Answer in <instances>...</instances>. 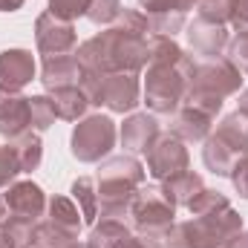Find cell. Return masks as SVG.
Wrapping results in <instances>:
<instances>
[{
    "label": "cell",
    "instance_id": "1",
    "mask_svg": "<svg viewBox=\"0 0 248 248\" xmlns=\"http://www.w3.org/2000/svg\"><path fill=\"white\" fill-rule=\"evenodd\" d=\"M147 35H150L147 15L124 6L119 20L104 32L78 44L75 55L87 72H98V75L141 72L147 66Z\"/></svg>",
    "mask_w": 248,
    "mask_h": 248
},
{
    "label": "cell",
    "instance_id": "2",
    "mask_svg": "<svg viewBox=\"0 0 248 248\" xmlns=\"http://www.w3.org/2000/svg\"><path fill=\"white\" fill-rule=\"evenodd\" d=\"M144 165L136 156H107L98 162L95 187H98V217L101 219H127L136 190L144 185Z\"/></svg>",
    "mask_w": 248,
    "mask_h": 248
},
{
    "label": "cell",
    "instance_id": "3",
    "mask_svg": "<svg viewBox=\"0 0 248 248\" xmlns=\"http://www.w3.org/2000/svg\"><path fill=\"white\" fill-rule=\"evenodd\" d=\"M243 231V217L234 205H225L211 214H199L185 222H173L165 234V248H228L231 240Z\"/></svg>",
    "mask_w": 248,
    "mask_h": 248
},
{
    "label": "cell",
    "instance_id": "4",
    "mask_svg": "<svg viewBox=\"0 0 248 248\" xmlns=\"http://www.w3.org/2000/svg\"><path fill=\"white\" fill-rule=\"evenodd\" d=\"M243 87V72L228 61V58H214V61H199L193 66L190 84H187V95L182 104L196 107L208 116L217 119V113L222 110V101L234 93H240Z\"/></svg>",
    "mask_w": 248,
    "mask_h": 248
},
{
    "label": "cell",
    "instance_id": "5",
    "mask_svg": "<svg viewBox=\"0 0 248 248\" xmlns=\"http://www.w3.org/2000/svg\"><path fill=\"white\" fill-rule=\"evenodd\" d=\"M193 66H196V61L190 55H185L173 66H147V78H144L141 95H144V104H147L150 113L173 116L182 107V101L187 95L190 75H193Z\"/></svg>",
    "mask_w": 248,
    "mask_h": 248
},
{
    "label": "cell",
    "instance_id": "6",
    "mask_svg": "<svg viewBox=\"0 0 248 248\" xmlns=\"http://www.w3.org/2000/svg\"><path fill=\"white\" fill-rule=\"evenodd\" d=\"M130 222L136 228V234L141 237H153V240H165V234L173 228L176 222V205L168 196V190L159 185H141L136 190V199L130 205Z\"/></svg>",
    "mask_w": 248,
    "mask_h": 248
},
{
    "label": "cell",
    "instance_id": "7",
    "mask_svg": "<svg viewBox=\"0 0 248 248\" xmlns=\"http://www.w3.org/2000/svg\"><path fill=\"white\" fill-rule=\"evenodd\" d=\"M81 87H84L90 104L107 107L110 113H133L141 104L139 72H113V75L87 72Z\"/></svg>",
    "mask_w": 248,
    "mask_h": 248
},
{
    "label": "cell",
    "instance_id": "8",
    "mask_svg": "<svg viewBox=\"0 0 248 248\" xmlns=\"http://www.w3.org/2000/svg\"><path fill=\"white\" fill-rule=\"evenodd\" d=\"M116 139H119V127L110 116H101V113L98 116H84L72 130L69 153L84 165H98L113 153Z\"/></svg>",
    "mask_w": 248,
    "mask_h": 248
},
{
    "label": "cell",
    "instance_id": "9",
    "mask_svg": "<svg viewBox=\"0 0 248 248\" xmlns=\"http://www.w3.org/2000/svg\"><path fill=\"white\" fill-rule=\"evenodd\" d=\"M46 193L32 179L12 182L0 190V228L9 222H41L46 217Z\"/></svg>",
    "mask_w": 248,
    "mask_h": 248
},
{
    "label": "cell",
    "instance_id": "10",
    "mask_svg": "<svg viewBox=\"0 0 248 248\" xmlns=\"http://www.w3.org/2000/svg\"><path fill=\"white\" fill-rule=\"evenodd\" d=\"M190 170V153L176 133H159V139L147 150V173L156 182H168Z\"/></svg>",
    "mask_w": 248,
    "mask_h": 248
},
{
    "label": "cell",
    "instance_id": "11",
    "mask_svg": "<svg viewBox=\"0 0 248 248\" xmlns=\"http://www.w3.org/2000/svg\"><path fill=\"white\" fill-rule=\"evenodd\" d=\"M35 44L41 58H58L78 52V32L69 20L55 17L52 12H44L35 20Z\"/></svg>",
    "mask_w": 248,
    "mask_h": 248
},
{
    "label": "cell",
    "instance_id": "12",
    "mask_svg": "<svg viewBox=\"0 0 248 248\" xmlns=\"http://www.w3.org/2000/svg\"><path fill=\"white\" fill-rule=\"evenodd\" d=\"M150 20V35L173 38L187 26V12L196 9V0H139Z\"/></svg>",
    "mask_w": 248,
    "mask_h": 248
},
{
    "label": "cell",
    "instance_id": "13",
    "mask_svg": "<svg viewBox=\"0 0 248 248\" xmlns=\"http://www.w3.org/2000/svg\"><path fill=\"white\" fill-rule=\"evenodd\" d=\"M187 35V46L193 55H199L202 61H214V58H225V49H228V26L225 23H211V20H202L196 17L193 23L185 26Z\"/></svg>",
    "mask_w": 248,
    "mask_h": 248
},
{
    "label": "cell",
    "instance_id": "14",
    "mask_svg": "<svg viewBox=\"0 0 248 248\" xmlns=\"http://www.w3.org/2000/svg\"><path fill=\"white\" fill-rule=\"evenodd\" d=\"M23 133H35L32 130V104H29V95L0 90V136L6 141H12V139H17Z\"/></svg>",
    "mask_w": 248,
    "mask_h": 248
},
{
    "label": "cell",
    "instance_id": "15",
    "mask_svg": "<svg viewBox=\"0 0 248 248\" xmlns=\"http://www.w3.org/2000/svg\"><path fill=\"white\" fill-rule=\"evenodd\" d=\"M38 72V63L29 49H3L0 52V90L20 93Z\"/></svg>",
    "mask_w": 248,
    "mask_h": 248
},
{
    "label": "cell",
    "instance_id": "16",
    "mask_svg": "<svg viewBox=\"0 0 248 248\" xmlns=\"http://www.w3.org/2000/svg\"><path fill=\"white\" fill-rule=\"evenodd\" d=\"M87 69L78 61V55H58V58H44L41 66V84L46 93L63 90V87H81Z\"/></svg>",
    "mask_w": 248,
    "mask_h": 248
},
{
    "label": "cell",
    "instance_id": "17",
    "mask_svg": "<svg viewBox=\"0 0 248 248\" xmlns=\"http://www.w3.org/2000/svg\"><path fill=\"white\" fill-rule=\"evenodd\" d=\"M159 133L162 130H159L156 116H147V113H130L119 127V139L127 153H147L150 144L159 139Z\"/></svg>",
    "mask_w": 248,
    "mask_h": 248
},
{
    "label": "cell",
    "instance_id": "18",
    "mask_svg": "<svg viewBox=\"0 0 248 248\" xmlns=\"http://www.w3.org/2000/svg\"><path fill=\"white\" fill-rule=\"evenodd\" d=\"M211 127H214V116L196 110V107H187L182 104L176 113H173V127L170 133H176L182 141H205L211 136Z\"/></svg>",
    "mask_w": 248,
    "mask_h": 248
},
{
    "label": "cell",
    "instance_id": "19",
    "mask_svg": "<svg viewBox=\"0 0 248 248\" xmlns=\"http://www.w3.org/2000/svg\"><path fill=\"white\" fill-rule=\"evenodd\" d=\"M46 95L52 101L55 119H63V122H81L87 116V110L93 107L84 87H63V90H52Z\"/></svg>",
    "mask_w": 248,
    "mask_h": 248
},
{
    "label": "cell",
    "instance_id": "20",
    "mask_svg": "<svg viewBox=\"0 0 248 248\" xmlns=\"http://www.w3.org/2000/svg\"><path fill=\"white\" fill-rule=\"evenodd\" d=\"M130 237H133V228L124 219H98L90 228L87 246L90 248H124Z\"/></svg>",
    "mask_w": 248,
    "mask_h": 248
},
{
    "label": "cell",
    "instance_id": "21",
    "mask_svg": "<svg viewBox=\"0 0 248 248\" xmlns=\"http://www.w3.org/2000/svg\"><path fill=\"white\" fill-rule=\"evenodd\" d=\"M219 141H225L237 156H248V116L246 113H228L222 116V122L217 124V133H214Z\"/></svg>",
    "mask_w": 248,
    "mask_h": 248
},
{
    "label": "cell",
    "instance_id": "22",
    "mask_svg": "<svg viewBox=\"0 0 248 248\" xmlns=\"http://www.w3.org/2000/svg\"><path fill=\"white\" fill-rule=\"evenodd\" d=\"M205 147H202V162H205V168L211 170V173H217V176H231V170H234V165H237V153L225 144V141H219L214 133L202 141Z\"/></svg>",
    "mask_w": 248,
    "mask_h": 248
},
{
    "label": "cell",
    "instance_id": "23",
    "mask_svg": "<svg viewBox=\"0 0 248 248\" xmlns=\"http://www.w3.org/2000/svg\"><path fill=\"white\" fill-rule=\"evenodd\" d=\"M46 219L55 222L63 231L75 234V237H78V231H81V225H84L81 211H78L75 199H69V196H49V199H46Z\"/></svg>",
    "mask_w": 248,
    "mask_h": 248
},
{
    "label": "cell",
    "instance_id": "24",
    "mask_svg": "<svg viewBox=\"0 0 248 248\" xmlns=\"http://www.w3.org/2000/svg\"><path fill=\"white\" fill-rule=\"evenodd\" d=\"M72 199L81 211L84 225H95L98 222V187H95V176H78L72 182Z\"/></svg>",
    "mask_w": 248,
    "mask_h": 248
},
{
    "label": "cell",
    "instance_id": "25",
    "mask_svg": "<svg viewBox=\"0 0 248 248\" xmlns=\"http://www.w3.org/2000/svg\"><path fill=\"white\" fill-rule=\"evenodd\" d=\"M9 147H12L15 156H17L20 173H32V170H38V165H41V159H44V141H41V133H23V136L12 139Z\"/></svg>",
    "mask_w": 248,
    "mask_h": 248
},
{
    "label": "cell",
    "instance_id": "26",
    "mask_svg": "<svg viewBox=\"0 0 248 248\" xmlns=\"http://www.w3.org/2000/svg\"><path fill=\"white\" fill-rule=\"evenodd\" d=\"M162 187L168 190V196L173 199V205H176V208H187V205H190V199L205 187V182H202V176H199V173L185 170V173H179V176H173V179L162 182Z\"/></svg>",
    "mask_w": 248,
    "mask_h": 248
},
{
    "label": "cell",
    "instance_id": "27",
    "mask_svg": "<svg viewBox=\"0 0 248 248\" xmlns=\"http://www.w3.org/2000/svg\"><path fill=\"white\" fill-rule=\"evenodd\" d=\"M35 246H41V248H75L78 246V237L69 234V231H63V228H58L55 222H49L44 217L38 222V228H35Z\"/></svg>",
    "mask_w": 248,
    "mask_h": 248
},
{
    "label": "cell",
    "instance_id": "28",
    "mask_svg": "<svg viewBox=\"0 0 248 248\" xmlns=\"http://www.w3.org/2000/svg\"><path fill=\"white\" fill-rule=\"evenodd\" d=\"M122 0H93L90 3V9H87V20L90 23H95V26H113L116 20H119V15H122Z\"/></svg>",
    "mask_w": 248,
    "mask_h": 248
},
{
    "label": "cell",
    "instance_id": "29",
    "mask_svg": "<svg viewBox=\"0 0 248 248\" xmlns=\"http://www.w3.org/2000/svg\"><path fill=\"white\" fill-rule=\"evenodd\" d=\"M29 104H32V130L35 133H44L55 124V110H52L49 95H29Z\"/></svg>",
    "mask_w": 248,
    "mask_h": 248
},
{
    "label": "cell",
    "instance_id": "30",
    "mask_svg": "<svg viewBox=\"0 0 248 248\" xmlns=\"http://www.w3.org/2000/svg\"><path fill=\"white\" fill-rule=\"evenodd\" d=\"M93 0H49V12L61 20H78V17H87V9H90Z\"/></svg>",
    "mask_w": 248,
    "mask_h": 248
},
{
    "label": "cell",
    "instance_id": "31",
    "mask_svg": "<svg viewBox=\"0 0 248 248\" xmlns=\"http://www.w3.org/2000/svg\"><path fill=\"white\" fill-rule=\"evenodd\" d=\"M17 176H20V165H17L15 150H12L9 141H6V144H0V190L9 187Z\"/></svg>",
    "mask_w": 248,
    "mask_h": 248
},
{
    "label": "cell",
    "instance_id": "32",
    "mask_svg": "<svg viewBox=\"0 0 248 248\" xmlns=\"http://www.w3.org/2000/svg\"><path fill=\"white\" fill-rule=\"evenodd\" d=\"M225 58L234 63L243 75H248V32H246V35H234V38L228 41Z\"/></svg>",
    "mask_w": 248,
    "mask_h": 248
},
{
    "label": "cell",
    "instance_id": "33",
    "mask_svg": "<svg viewBox=\"0 0 248 248\" xmlns=\"http://www.w3.org/2000/svg\"><path fill=\"white\" fill-rule=\"evenodd\" d=\"M228 26H231L237 35H246L248 32V0H231Z\"/></svg>",
    "mask_w": 248,
    "mask_h": 248
},
{
    "label": "cell",
    "instance_id": "34",
    "mask_svg": "<svg viewBox=\"0 0 248 248\" xmlns=\"http://www.w3.org/2000/svg\"><path fill=\"white\" fill-rule=\"evenodd\" d=\"M228 179L234 182V190L240 193V199H248V156L237 159V165H234V170H231Z\"/></svg>",
    "mask_w": 248,
    "mask_h": 248
},
{
    "label": "cell",
    "instance_id": "35",
    "mask_svg": "<svg viewBox=\"0 0 248 248\" xmlns=\"http://www.w3.org/2000/svg\"><path fill=\"white\" fill-rule=\"evenodd\" d=\"M124 248H165L159 240H153V237H141V234H133L130 240H127V246Z\"/></svg>",
    "mask_w": 248,
    "mask_h": 248
},
{
    "label": "cell",
    "instance_id": "36",
    "mask_svg": "<svg viewBox=\"0 0 248 248\" xmlns=\"http://www.w3.org/2000/svg\"><path fill=\"white\" fill-rule=\"evenodd\" d=\"M26 0H0V12H17Z\"/></svg>",
    "mask_w": 248,
    "mask_h": 248
},
{
    "label": "cell",
    "instance_id": "37",
    "mask_svg": "<svg viewBox=\"0 0 248 248\" xmlns=\"http://www.w3.org/2000/svg\"><path fill=\"white\" fill-rule=\"evenodd\" d=\"M228 248H248V231H246V228L231 240V246H228Z\"/></svg>",
    "mask_w": 248,
    "mask_h": 248
},
{
    "label": "cell",
    "instance_id": "38",
    "mask_svg": "<svg viewBox=\"0 0 248 248\" xmlns=\"http://www.w3.org/2000/svg\"><path fill=\"white\" fill-rule=\"evenodd\" d=\"M237 110H240V113H246V116H248V87L243 90V93H240V101H237Z\"/></svg>",
    "mask_w": 248,
    "mask_h": 248
},
{
    "label": "cell",
    "instance_id": "39",
    "mask_svg": "<svg viewBox=\"0 0 248 248\" xmlns=\"http://www.w3.org/2000/svg\"><path fill=\"white\" fill-rule=\"evenodd\" d=\"M0 248H12V246H9V240H6L3 234H0Z\"/></svg>",
    "mask_w": 248,
    "mask_h": 248
},
{
    "label": "cell",
    "instance_id": "40",
    "mask_svg": "<svg viewBox=\"0 0 248 248\" xmlns=\"http://www.w3.org/2000/svg\"><path fill=\"white\" fill-rule=\"evenodd\" d=\"M75 248H90V246H87V243H84V246H81V243H78V246H75Z\"/></svg>",
    "mask_w": 248,
    "mask_h": 248
},
{
    "label": "cell",
    "instance_id": "41",
    "mask_svg": "<svg viewBox=\"0 0 248 248\" xmlns=\"http://www.w3.org/2000/svg\"><path fill=\"white\" fill-rule=\"evenodd\" d=\"M35 248H41V246H35Z\"/></svg>",
    "mask_w": 248,
    "mask_h": 248
}]
</instances>
